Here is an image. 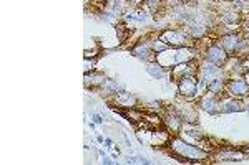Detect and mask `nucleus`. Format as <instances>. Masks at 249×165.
Wrapping results in <instances>:
<instances>
[{
  "label": "nucleus",
  "instance_id": "8",
  "mask_svg": "<svg viewBox=\"0 0 249 165\" xmlns=\"http://www.w3.org/2000/svg\"><path fill=\"white\" fill-rule=\"evenodd\" d=\"M198 76L206 83L213 81V79H218V78H228L226 73H224V70H223V66H218V64H214V63H210L203 58L198 60Z\"/></svg>",
  "mask_w": 249,
  "mask_h": 165
},
{
  "label": "nucleus",
  "instance_id": "1",
  "mask_svg": "<svg viewBox=\"0 0 249 165\" xmlns=\"http://www.w3.org/2000/svg\"><path fill=\"white\" fill-rule=\"evenodd\" d=\"M168 154L175 157L178 162L186 164H204L211 159V154L203 150L199 146L183 140L179 134H171L170 140H168Z\"/></svg>",
  "mask_w": 249,
  "mask_h": 165
},
{
  "label": "nucleus",
  "instance_id": "16",
  "mask_svg": "<svg viewBox=\"0 0 249 165\" xmlns=\"http://www.w3.org/2000/svg\"><path fill=\"white\" fill-rule=\"evenodd\" d=\"M124 23H146L150 20V12L143 7H128V10L124 12V15L122 17Z\"/></svg>",
  "mask_w": 249,
  "mask_h": 165
},
{
  "label": "nucleus",
  "instance_id": "33",
  "mask_svg": "<svg viewBox=\"0 0 249 165\" xmlns=\"http://www.w3.org/2000/svg\"><path fill=\"white\" fill-rule=\"evenodd\" d=\"M105 144H107V147H108V149L113 147V140H111V139H105Z\"/></svg>",
  "mask_w": 249,
  "mask_h": 165
},
{
  "label": "nucleus",
  "instance_id": "18",
  "mask_svg": "<svg viewBox=\"0 0 249 165\" xmlns=\"http://www.w3.org/2000/svg\"><path fill=\"white\" fill-rule=\"evenodd\" d=\"M108 81L107 75L100 73V71H90V73H85V88H90V90H102L103 84H105Z\"/></svg>",
  "mask_w": 249,
  "mask_h": 165
},
{
  "label": "nucleus",
  "instance_id": "24",
  "mask_svg": "<svg viewBox=\"0 0 249 165\" xmlns=\"http://www.w3.org/2000/svg\"><path fill=\"white\" fill-rule=\"evenodd\" d=\"M98 61V55L95 56H85V60H83V73H90V71L95 70V64Z\"/></svg>",
  "mask_w": 249,
  "mask_h": 165
},
{
  "label": "nucleus",
  "instance_id": "32",
  "mask_svg": "<svg viewBox=\"0 0 249 165\" xmlns=\"http://www.w3.org/2000/svg\"><path fill=\"white\" fill-rule=\"evenodd\" d=\"M239 149L244 152V154H246V157H249V146H243V147H239Z\"/></svg>",
  "mask_w": 249,
  "mask_h": 165
},
{
  "label": "nucleus",
  "instance_id": "6",
  "mask_svg": "<svg viewBox=\"0 0 249 165\" xmlns=\"http://www.w3.org/2000/svg\"><path fill=\"white\" fill-rule=\"evenodd\" d=\"M130 53L133 55L135 58H138L140 61H144V63L156 61V51L153 48V43H151V37L140 38L138 42L130 48Z\"/></svg>",
  "mask_w": 249,
  "mask_h": 165
},
{
  "label": "nucleus",
  "instance_id": "27",
  "mask_svg": "<svg viewBox=\"0 0 249 165\" xmlns=\"http://www.w3.org/2000/svg\"><path fill=\"white\" fill-rule=\"evenodd\" d=\"M91 119H93L95 124H103V122H105V118H103L102 114H98V112H93V114H91Z\"/></svg>",
  "mask_w": 249,
  "mask_h": 165
},
{
  "label": "nucleus",
  "instance_id": "4",
  "mask_svg": "<svg viewBox=\"0 0 249 165\" xmlns=\"http://www.w3.org/2000/svg\"><path fill=\"white\" fill-rule=\"evenodd\" d=\"M176 88H178V96L188 101H196L199 96V78L198 75L193 76H183L176 81Z\"/></svg>",
  "mask_w": 249,
  "mask_h": 165
},
{
  "label": "nucleus",
  "instance_id": "34",
  "mask_svg": "<svg viewBox=\"0 0 249 165\" xmlns=\"http://www.w3.org/2000/svg\"><path fill=\"white\" fill-rule=\"evenodd\" d=\"M96 142H98V144H103V142H105V139H103V135H96Z\"/></svg>",
  "mask_w": 249,
  "mask_h": 165
},
{
  "label": "nucleus",
  "instance_id": "3",
  "mask_svg": "<svg viewBox=\"0 0 249 165\" xmlns=\"http://www.w3.org/2000/svg\"><path fill=\"white\" fill-rule=\"evenodd\" d=\"M228 56H230L228 51L219 45L218 40H216V42H211L210 40V43H204L203 48H199V58L218 64V66H223V64L226 63Z\"/></svg>",
  "mask_w": 249,
  "mask_h": 165
},
{
  "label": "nucleus",
  "instance_id": "17",
  "mask_svg": "<svg viewBox=\"0 0 249 165\" xmlns=\"http://www.w3.org/2000/svg\"><path fill=\"white\" fill-rule=\"evenodd\" d=\"M183 119L179 118L178 114H176V111L173 109H168L164 112L163 116V126L168 129V131L171 132V134H179L181 132V127H183Z\"/></svg>",
  "mask_w": 249,
  "mask_h": 165
},
{
  "label": "nucleus",
  "instance_id": "2",
  "mask_svg": "<svg viewBox=\"0 0 249 165\" xmlns=\"http://www.w3.org/2000/svg\"><path fill=\"white\" fill-rule=\"evenodd\" d=\"M158 38L166 43L170 48H181V46H195L196 40L186 31V28H164L158 33Z\"/></svg>",
  "mask_w": 249,
  "mask_h": 165
},
{
  "label": "nucleus",
  "instance_id": "30",
  "mask_svg": "<svg viewBox=\"0 0 249 165\" xmlns=\"http://www.w3.org/2000/svg\"><path fill=\"white\" fill-rule=\"evenodd\" d=\"M100 159H102V164H105V165H111V164H113V162L110 160V157L105 155L103 152H100Z\"/></svg>",
  "mask_w": 249,
  "mask_h": 165
},
{
  "label": "nucleus",
  "instance_id": "5",
  "mask_svg": "<svg viewBox=\"0 0 249 165\" xmlns=\"http://www.w3.org/2000/svg\"><path fill=\"white\" fill-rule=\"evenodd\" d=\"M224 94L231 96L236 99H244L249 96V84L244 79L243 75L238 76H228L226 84H224Z\"/></svg>",
  "mask_w": 249,
  "mask_h": 165
},
{
  "label": "nucleus",
  "instance_id": "31",
  "mask_svg": "<svg viewBox=\"0 0 249 165\" xmlns=\"http://www.w3.org/2000/svg\"><path fill=\"white\" fill-rule=\"evenodd\" d=\"M243 106H244V112H248L249 114V96L243 99Z\"/></svg>",
  "mask_w": 249,
  "mask_h": 165
},
{
  "label": "nucleus",
  "instance_id": "9",
  "mask_svg": "<svg viewBox=\"0 0 249 165\" xmlns=\"http://www.w3.org/2000/svg\"><path fill=\"white\" fill-rule=\"evenodd\" d=\"M216 20H218L219 25L231 27V28H234V30H239L241 28L239 25H243V22H244L243 15H241L232 5H230L228 9L219 10L218 14H216Z\"/></svg>",
  "mask_w": 249,
  "mask_h": 165
},
{
  "label": "nucleus",
  "instance_id": "29",
  "mask_svg": "<svg viewBox=\"0 0 249 165\" xmlns=\"http://www.w3.org/2000/svg\"><path fill=\"white\" fill-rule=\"evenodd\" d=\"M241 33H243V37H244V38H248V40H249V22H248V23H244V22H243V25H241Z\"/></svg>",
  "mask_w": 249,
  "mask_h": 165
},
{
  "label": "nucleus",
  "instance_id": "11",
  "mask_svg": "<svg viewBox=\"0 0 249 165\" xmlns=\"http://www.w3.org/2000/svg\"><path fill=\"white\" fill-rule=\"evenodd\" d=\"M243 38L244 37H243V33H241V28H239V30H236V31H230V33L218 37V43L228 51V55H236L239 51Z\"/></svg>",
  "mask_w": 249,
  "mask_h": 165
},
{
  "label": "nucleus",
  "instance_id": "25",
  "mask_svg": "<svg viewBox=\"0 0 249 165\" xmlns=\"http://www.w3.org/2000/svg\"><path fill=\"white\" fill-rule=\"evenodd\" d=\"M126 162L128 164H138V165H148V164H150V160H148L146 157H143V155L135 154V155H128Z\"/></svg>",
  "mask_w": 249,
  "mask_h": 165
},
{
  "label": "nucleus",
  "instance_id": "10",
  "mask_svg": "<svg viewBox=\"0 0 249 165\" xmlns=\"http://www.w3.org/2000/svg\"><path fill=\"white\" fill-rule=\"evenodd\" d=\"M219 98L221 96L214 94V92L211 91H204L203 94L198 96V99H196V107L198 109H201L204 112H208V114L214 116V114H219Z\"/></svg>",
  "mask_w": 249,
  "mask_h": 165
},
{
  "label": "nucleus",
  "instance_id": "19",
  "mask_svg": "<svg viewBox=\"0 0 249 165\" xmlns=\"http://www.w3.org/2000/svg\"><path fill=\"white\" fill-rule=\"evenodd\" d=\"M146 73L153 79H163L164 76H170V68H164L158 61H151L146 64Z\"/></svg>",
  "mask_w": 249,
  "mask_h": 165
},
{
  "label": "nucleus",
  "instance_id": "20",
  "mask_svg": "<svg viewBox=\"0 0 249 165\" xmlns=\"http://www.w3.org/2000/svg\"><path fill=\"white\" fill-rule=\"evenodd\" d=\"M224 84H226V78H218V79H213L206 84V91H211L218 96L224 94Z\"/></svg>",
  "mask_w": 249,
  "mask_h": 165
},
{
  "label": "nucleus",
  "instance_id": "13",
  "mask_svg": "<svg viewBox=\"0 0 249 165\" xmlns=\"http://www.w3.org/2000/svg\"><path fill=\"white\" fill-rule=\"evenodd\" d=\"M198 75V60L195 61H186V63H179L170 68V76L173 81H178L183 76H193Z\"/></svg>",
  "mask_w": 249,
  "mask_h": 165
},
{
  "label": "nucleus",
  "instance_id": "15",
  "mask_svg": "<svg viewBox=\"0 0 249 165\" xmlns=\"http://www.w3.org/2000/svg\"><path fill=\"white\" fill-rule=\"evenodd\" d=\"M111 103H115L118 107L122 109H131V107H138V99L133 92L126 91V90H122L118 91L115 96H111Z\"/></svg>",
  "mask_w": 249,
  "mask_h": 165
},
{
  "label": "nucleus",
  "instance_id": "21",
  "mask_svg": "<svg viewBox=\"0 0 249 165\" xmlns=\"http://www.w3.org/2000/svg\"><path fill=\"white\" fill-rule=\"evenodd\" d=\"M122 90H123V86L118 81H116V79H110V78H108V81L103 84V88L100 91L107 92V94H110V96H115L116 92L122 91Z\"/></svg>",
  "mask_w": 249,
  "mask_h": 165
},
{
  "label": "nucleus",
  "instance_id": "28",
  "mask_svg": "<svg viewBox=\"0 0 249 165\" xmlns=\"http://www.w3.org/2000/svg\"><path fill=\"white\" fill-rule=\"evenodd\" d=\"M124 2L128 3V7H133V9H136V7H143V0H124Z\"/></svg>",
  "mask_w": 249,
  "mask_h": 165
},
{
  "label": "nucleus",
  "instance_id": "14",
  "mask_svg": "<svg viewBox=\"0 0 249 165\" xmlns=\"http://www.w3.org/2000/svg\"><path fill=\"white\" fill-rule=\"evenodd\" d=\"M243 99H236L231 96L223 94L219 98V114H234V112H243Z\"/></svg>",
  "mask_w": 249,
  "mask_h": 165
},
{
  "label": "nucleus",
  "instance_id": "7",
  "mask_svg": "<svg viewBox=\"0 0 249 165\" xmlns=\"http://www.w3.org/2000/svg\"><path fill=\"white\" fill-rule=\"evenodd\" d=\"M173 109L183 119L184 124H198V107H196V104H193V101L179 98L173 104Z\"/></svg>",
  "mask_w": 249,
  "mask_h": 165
},
{
  "label": "nucleus",
  "instance_id": "22",
  "mask_svg": "<svg viewBox=\"0 0 249 165\" xmlns=\"http://www.w3.org/2000/svg\"><path fill=\"white\" fill-rule=\"evenodd\" d=\"M96 20H100V22H105V23H118L120 17L116 14H113L111 10H100L98 14H96Z\"/></svg>",
  "mask_w": 249,
  "mask_h": 165
},
{
  "label": "nucleus",
  "instance_id": "35",
  "mask_svg": "<svg viewBox=\"0 0 249 165\" xmlns=\"http://www.w3.org/2000/svg\"><path fill=\"white\" fill-rule=\"evenodd\" d=\"M244 79H246V81H248V84H249V68H246V71H244Z\"/></svg>",
  "mask_w": 249,
  "mask_h": 165
},
{
  "label": "nucleus",
  "instance_id": "12",
  "mask_svg": "<svg viewBox=\"0 0 249 165\" xmlns=\"http://www.w3.org/2000/svg\"><path fill=\"white\" fill-rule=\"evenodd\" d=\"M213 159H218V162H241V160L248 159L241 149L236 147H218L211 154Z\"/></svg>",
  "mask_w": 249,
  "mask_h": 165
},
{
  "label": "nucleus",
  "instance_id": "23",
  "mask_svg": "<svg viewBox=\"0 0 249 165\" xmlns=\"http://www.w3.org/2000/svg\"><path fill=\"white\" fill-rule=\"evenodd\" d=\"M164 2L166 0H143V7L146 10H150L151 14H156V12H161Z\"/></svg>",
  "mask_w": 249,
  "mask_h": 165
},
{
  "label": "nucleus",
  "instance_id": "26",
  "mask_svg": "<svg viewBox=\"0 0 249 165\" xmlns=\"http://www.w3.org/2000/svg\"><path fill=\"white\" fill-rule=\"evenodd\" d=\"M164 107L161 106V103L160 101H151V103H146L144 104V111H148V112H160L161 114Z\"/></svg>",
  "mask_w": 249,
  "mask_h": 165
}]
</instances>
